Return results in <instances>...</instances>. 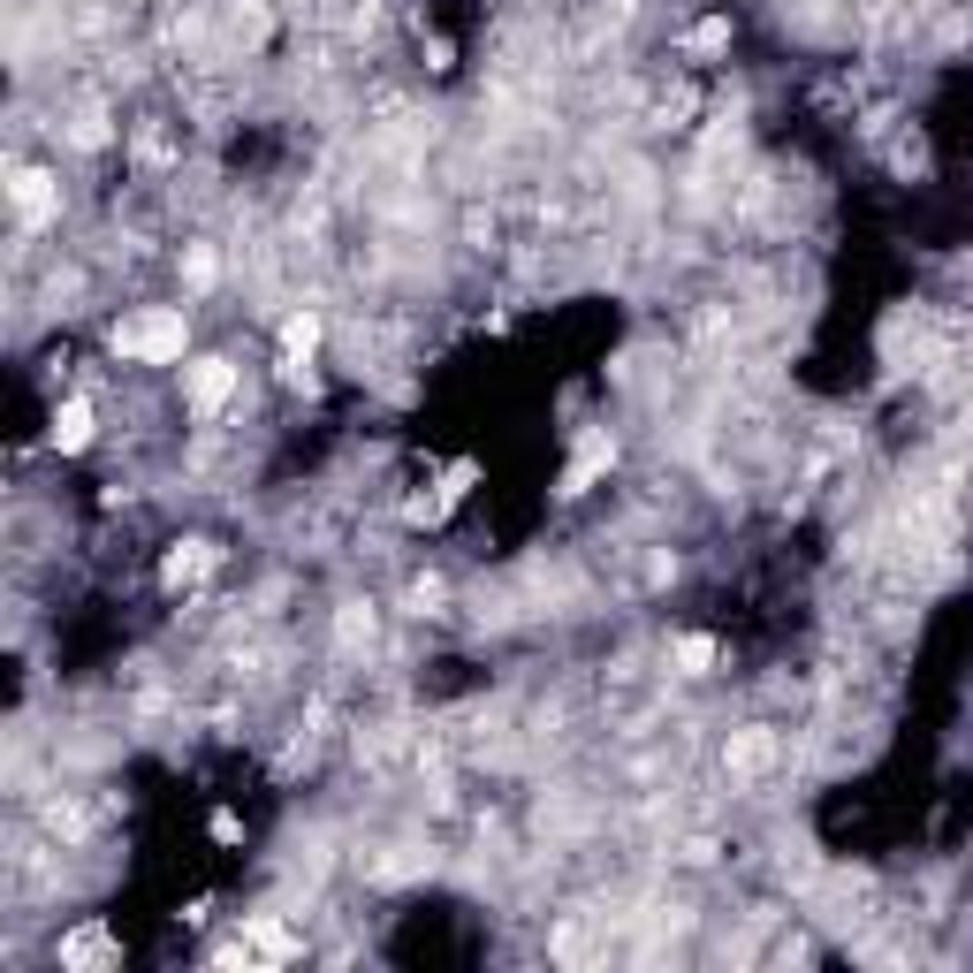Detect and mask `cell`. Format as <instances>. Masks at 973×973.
<instances>
[{
	"instance_id": "7",
	"label": "cell",
	"mask_w": 973,
	"mask_h": 973,
	"mask_svg": "<svg viewBox=\"0 0 973 973\" xmlns=\"http://www.w3.org/2000/svg\"><path fill=\"white\" fill-rule=\"evenodd\" d=\"M53 206H61V191H53V175H46V168L16 175V213H23V221H46Z\"/></svg>"
},
{
	"instance_id": "9",
	"label": "cell",
	"mask_w": 973,
	"mask_h": 973,
	"mask_svg": "<svg viewBox=\"0 0 973 973\" xmlns=\"http://www.w3.org/2000/svg\"><path fill=\"white\" fill-rule=\"evenodd\" d=\"M678 670H684V678H708V670H716V639H708V632L678 639Z\"/></svg>"
},
{
	"instance_id": "5",
	"label": "cell",
	"mask_w": 973,
	"mask_h": 973,
	"mask_svg": "<svg viewBox=\"0 0 973 973\" xmlns=\"http://www.w3.org/2000/svg\"><path fill=\"white\" fill-rule=\"evenodd\" d=\"M53 959L91 973V966H115V959H123V943H115L107 928H77V935H61V951H53Z\"/></svg>"
},
{
	"instance_id": "3",
	"label": "cell",
	"mask_w": 973,
	"mask_h": 973,
	"mask_svg": "<svg viewBox=\"0 0 973 973\" xmlns=\"http://www.w3.org/2000/svg\"><path fill=\"white\" fill-rule=\"evenodd\" d=\"M183 396H191V411H198V419H213V411L236 396V366H228V358H198V366L183 373Z\"/></svg>"
},
{
	"instance_id": "2",
	"label": "cell",
	"mask_w": 973,
	"mask_h": 973,
	"mask_svg": "<svg viewBox=\"0 0 973 973\" xmlns=\"http://www.w3.org/2000/svg\"><path fill=\"white\" fill-rule=\"evenodd\" d=\"M776 753H784V746H776V730H768V722H746V730H730L722 768H730V776H768V768H776Z\"/></svg>"
},
{
	"instance_id": "10",
	"label": "cell",
	"mask_w": 973,
	"mask_h": 973,
	"mask_svg": "<svg viewBox=\"0 0 973 973\" xmlns=\"http://www.w3.org/2000/svg\"><path fill=\"white\" fill-rule=\"evenodd\" d=\"M335 639H342V646H366V639H373V609H366V601H342Z\"/></svg>"
},
{
	"instance_id": "11",
	"label": "cell",
	"mask_w": 973,
	"mask_h": 973,
	"mask_svg": "<svg viewBox=\"0 0 973 973\" xmlns=\"http://www.w3.org/2000/svg\"><path fill=\"white\" fill-rule=\"evenodd\" d=\"M722 46H730V16H708L684 31V53H722Z\"/></svg>"
},
{
	"instance_id": "6",
	"label": "cell",
	"mask_w": 973,
	"mask_h": 973,
	"mask_svg": "<svg viewBox=\"0 0 973 973\" xmlns=\"http://www.w3.org/2000/svg\"><path fill=\"white\" fill-rule=\"evenodd\" d=\"M609 465H616V441H601V434H593L586 449H578V465L563 471V487H555V495H586V487H593Z\"/></svg>"
},
{
	"instance_id": "1",
	"label": "cell",
	"mask_w": 973,
	"mask_h": 973,
	"mask_svg": "<svg viewBox=\"0 0 973 973\" xmlns=\"http://www.w3.org/2000/svg\"><path fill=\"white\" fill-rule=\"evenodd\" d=\"M183 342H191V328H183V312H137V320H123L115 328V350H123L129 366H175L183 358Z\"/></svg>"
},
{
	"instance_id": "8",
	"label": "cell",
	"mask_w": 973,
	"mask_h": 973,
	"mask_svg": "<svg viewBox=\"0 0 973 973\" xmlns=\"http://www.w3.org/2000/svg\"><path fill=\"white\" fill-rule=\"evenodd\" d=\"M85 441H91V403L77 396V403H61V411H53V449H69V457H77Z\"/></svg>"
},
{
	"instance_id": "13",
	"label": "cell",
	"mask_w": 973,
	"mask_h": 973,
	"mask_svg": "<svg viewBox=\"0 0 973 973\" xmlns=\"http://www.w3.org/2000/svg\"><path fill=\"white\" fill-rule=\"evenodd\" d=\"M282 342H290V358H312V342H320V320H312V312H296L290 328H282Z\"/></svg>"
},
{
	"instance_id": "4",
	"label": "cell",
	"mask_w": 973,
	"mask_h": 973,
	"mask_svg": "<svg viewBox=\"0 0 973 973\" xmlns=\"http://www.w3.org/2000/svg\"><path fill=\"white\" fill-rule=\"evenodd\" d=\"M213 563H221V548H213V541H175V548H168V563H160V586H168V593L198 586V578H206Z\"/></svg>"
},
{
	"instance_id": "12",
	"label": "cell",
	"mask_w": 973,
	"mask_h": 973,
	"mask_svg": "<svg viewBox=\"0 0 973 973\" xmlns=\"http://www.w3.org/2000/svg\"><path fill=\"white\" fill-rule=\"evenodd\" d=\"M213 274H221V259H213L206 244H191V252H183V282H191V290H213Z\"/></svg>"
}]
</instances>
